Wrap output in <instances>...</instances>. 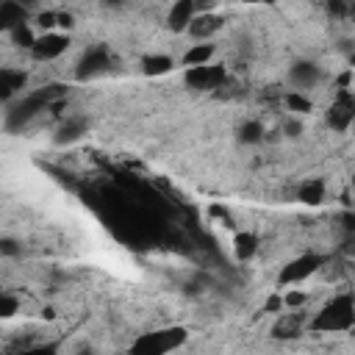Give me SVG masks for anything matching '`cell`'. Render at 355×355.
<instances>
[{
  "label": "cell",
  "mask_w": 355,
  "mask_h": 355,
  "mask_svg": "<svg viewBox=\"0 0 355 355\" xmlns=\"http://www.w3.org/2000/svg\"><path fill=\"white\" fill-rule=\"evenodd\" d=\"M311 330L316 333H347L355 327V297L352 294H333L316 316L308 322Z\"/></svg>",
  "instance_id": "1"
},
{
  "label": "cell",
  "mask_w": 355,
  "mask_h": 355,
  "mask_svg": "<svg viewBox=\"0 0 355 355\" xmlns=\"http://www.w3.org/2000/svg\"><path fill=\"white\" fill-rule=\"evenodd\" d=\"M189 338L186 327H161L153 333H141L130 344V355H169Z\"/></svg>",
  "instance_id": "2"
},
{
  "label": "cell",
  "mask_w": 355,
  "mask_h": 355,
  "mask_svg": "<svg viewBox=\"0 0 355 355\" xmlns=\"http://www.w3.org/2000/svg\"><path fill=\"white\" fill-rule=\"evenodd\" d=\"M324 255H319V252H302V255H297V258H291L288 263H283L280 266V272H277V286H297V283H302V280H308L311 275H316L322 266H324Z\"/></svg>",
  "instance_id": "3"
},
{
  "label": "cell",
  "mask_w": 355,
  "mask_h": 355,
  "mask_svg": "<svg viewBox=\"0 0 355 355\" xmlns=\"http://www.w3.org/2000/svg\"><path fill=\"white\" fill-rule=\"evenodd\" d=\"M324 122H327V128H333L338 133H344L355 125V94L349 89L333 94V103L324 111Z\"/></svg>",
  "instance_id": "4"
},
{
  "label": "cell",
  "mask_w": 355,
  "mask_h": 355,
  "mask_svg": "<svg viewBox=\"0 0 355 355\" xmlns=\"http://www.w3.org/2000/svg\"><path fill=\"white\" fill-rule=\"evenodd\" d=\"M183 80H186V86H191V89L214 92V89H219V86L227 80V72H225L222 64H205V67H191V69H186Z\"/></svg>",
  "instance_id": "5"
},
{
  "label": "cell",
  "mask_w": 355,
  "mask_h": 355,
  "mask_svg": "<svg viewBox=\"0 0 355 355\" xmlns=\"http://www.w3.org/2000/svg\"><path fill=\"white\" fill-rule=\"evenodd\" d=\"M108 69H111V53H108L105 47H89V50L83 53V58L78 61L75 75H78L80 80H92V78H97V75H105Z\"/></svg>",
  "instance_id": "6"
},
{
  "label": "cell",
  "mask_w": 355,
  "mask_h": 355,
  "mask_svg": "<svg viewBox=\"0 0 355 355\" xmlns=\"http://www.w3.org/2000/svg\"><path fill=\"white\" fill-rule=\"evenodd\" d=\"M67 47H69V36H67V33H58V31H53V33H39V39H36L31 55H33L36 61H55L58 55L67 53Z\"/></svg>",
  "instance_id": "7"
},
{
  "label": "cell",
  "mask_w": 355,
  "mask_h": 355,
  "mask_svg": "<svg viewBox=\"0 0 355 355\" xmlns=\"http://www.w3.org/2000/svg\"><path fill=\"white\" fill-rule=\"evenodd\" d=\"M200 17V6L197 3H191V0H178L172 8H169V14H166V25L172 28V31H178V33H189V28H191V22Z\"/></svg>",
  "instance_id": "8"
},
{
  "label": "cell",
  "mask_w": 355,
  "mask_h": 355,
  "mask_svg": "<svg viewBox=\"0 0 355 355\" xmlns=\"http://www.w3.org/2000/svg\"><path fill=\"white\" fill-rule=\"evenodd\" d=\"M288 80H291L294 92H305V89H313L322 80V69L313 61H300L288 69Z\"/></svg>",
  "instance_id": "9"
},
{
  "label": "cell",
  "mask_w": 355,
  "mask_h": 355,
  "mask_svg": "<svg viewBox=\"0 0 355 355\" xmlns=\"http://www.w3.org/2000/svg\"><path fill=\"white\" fill-rule=\"evenodd\" d=\"M25 83H28V75L22 69H14V67L0 69V94H3L6 103H11L17 94H22Z\"/></svg>",
  "instance_id": "10"
},
{
  "label": "cell",
  "mask_w": 355,
  "mask_h": 355,
  "mask_svg": "<svg viewBox=\"0 0 355 355\" xmlns=\"http://www.w3.org/2000/svg\"><path fill=\"white\" fill-rule=\"evenodd\" d=\"M214 55H216L214 42H194V44L183 53V64H186V69H191V67H205V64H214Z\"/></svg>",
  "instance_id": "11"
},
{
  "label": "cell",
  "mask_w": 355,
  "mask_h": 355,
  "mask_svg": "<svg viewBox=\"0 0 355 355\" xmlns=\"http://www.w3.org/2000/svg\"><path fill=\"white\" fill-rule=\"evenodd\" d=\"M258 250H261V241H258L255 233L239 230V233L233 236V255H236V261H252Z\"/></svg>",
  "instance_id": "12"
},
{
  "label": "cell",
  "mask_w": 355,
  "mask_h": 355,
  "mask_svg": "<svg viewBox=\"0 0 355 355\" xmlns=\"http://www.w3.org/2000/svg\"><path fill=\"white\" fill-rule=\"evenodd\" d=\"M324 180L319 178H305L300 186H297V200L305 202V205H319L324 200Z\"/></svg>",
  "instance_id": "13"
},
{
  "label": "cell",
  "mask_w": 355,
  "mask_h": 355,
  "mask_svg": "<svg viewBox=\"0 0 355 355\" xmlns=\"http://www.w3.org/2000/svg\"><path fill=\"white\" fill-rule=\"evenodd\" d=\"M22 22H28V14H25V8L19 3H14V0L0 3V28L3 31H14Z\"/></svg>",
  "instance_id": "14"
},
{
  "label": "cell",
  "mask_w": 355,
  "mask_h": 355,
  "mask_svg": "<svg viewBox=\"0 0 355 355\" xmlns=\"http://www.w3.org/2000/svg\"><path fill=\"white\" fill-rule=\"evenodd\" d=\"M219 28H222V19H219V17H214V14H202V11H200V17L191 22L189 33H191L197 42H208V36H214Z\"/></svg>",
  "instance_id": "15"
},
{
  "label": "cell",
  "mask_w": 355,
  "mask_h": 355,
  "mask_svg": "<svg viewBox=\"0 0 355 355\" xmlns=\"http://www.w3.org/2000/svg\"><path fill=\"white\" fill-rule=\"evenodd\" d=\"M172 67H175V61L169 55H164V53H153V55L141 58V72L144 75H166Z\"/></svg>",
  "instance_id": "16"
},
{
  "label": "cell",
  "mask_w": 355,
  "mask_h": 355,
  "mask_svg": "<svg viewBox=\"0 0 355 355\" xmlns=\"http://www.w3.org/2000/svg\"><path fill=\"white\" fill-rule=\"evenodd\" d=\"M283 105H286L291 114H311V111H313V100H311L305 92H294V89L283 97Z\"/></svg>",
  "instance_id": "17"
},
{
  "label": "cell",
  "mask_w": 355,
  "mask_h": 355,
  "mask_svg": "<svg viewBox=\"0 0 355 355\" xmlns=\"http://www.w3.org/2000/svg\"><path fill=\"white\" fill-rule=\"evenodd\" d=\"M8 36H11V42H14V44H19V47H28V50H33L36 39H39V33L31 28V22H22V25H17L14 31H8Z\"/></svg>",
  "instance_id": "18"
},
{
  "label": "cell",
  "mask_w": 355,
  "mask_h": 355,
  "mask_svg": "<svg viewBox=\"0 0 355 355\" xmlns=\"http://www.w3.org/2000/svg\"><path fill=\"white\" fill-rule=\"evenodd\" d=\"M263 133H266V128L261 125V119H247V122L239 128V139H241L244 144H258V141L263 139Z\"/></svg>",
  "instance_id": "19"
},
{
  "label": "cell",
  "mask_w": 355,
  "mask_h": 355,
  "mask_svg": "<svg viewBox=\"0 0 355 355\" xmlns=\"http://www.w3.org/2000/svg\"><path fill=\"white\" fill-rule=\"evenodd\" d=\"M83 130H86V125H83V119H67L64 125H61V130H58V141L64 144V141H75V139H80L83 136Z\"/></svg>",
  "instance_id": "20"
},
{
  "label": "cell",
  "mask_w": 355,
  "mask_h": 355,
  "mask_svg": "<svg viewBox=\"0 0 355 355\" xmlns=\"http://www.w3.org/2000/svg\"><path fill=\"white\" fill-rule=\"evenodd\" d=\"M297 311H291V319H283L275 324V338H294L300 336V327H297Z\"/></svg>",
  "instance_id": "21"
},
{
  "label": "cell",
  "mask_w": 355,
  "mask_h": 355,
  "mask_svg": "<svg viewBox=\"0 0 355 355\" xmlns=\"http://www.w3.org/2000/svg\"><path fill=\"white\" fill-rule=\"evenodd\" d=\"M17 308H19V300L17 297H11L8 291L0 297V313H3V319H8V316H14L17 313Z\"/></svg>",
  "instance_id": "22"
},
{
  "label": "cell",
  "mask_w": 355,
  "mask_h": 355,
  "mask_svg": "<svg viewBox=\"0 0 355 355\" xmlns=\"http://www.w3.org/2000/svg\"><path fill=\"white\" fill-rule=\"evenodd\" d=\"M19 355H58V347H55V344H42V347H31V349H22Z\"/></svg>",
  "instance_id": "23"
},
{
  "label": "cell",
  "mask_w": 355,
  "mask_h": 355,
  "mask_svg": "<svg viewBox=\"0 0 355 355\" xmlns=\"http://www.w3.org/2000/svg\"><path fill=\"white\" fill-rule=\"evenodd\" d=\"M286 305H283V294H272L266 302H263V311L266 313H277V311H283Z\"/></svg>",
  "instance_id": "24"
},
{
  "label": "cell",
  "mask_w": 355,
  "mask_h": 355,
  "mask_svg": "<svg viewBox=\"0 0 355 355\" xmlns=\"http://www.w3.org/2000/svg\"><path fill=\"white\" fill-rule=\"evenodd\" d=\"M341 227L347 236H355V211H344L341 214Z\"/></svg>",
  "instance_id": "25"
},
{
  "label": "cell",
  "mask_w": 355,
  "mask_h": 355,
  "mask_svg": "<svg viewBox=\"0 0 355 355\" xmlns=\"http://www.w3.org/2000/svg\"><path fill=\"white\" fill-rule=\"evenodd\" d=\"M78 355H94V349L92 347H83V349H78Z\"/></svg>",
  "instance_id": "26"
},
{
  "label": "cell",
  "mask_w": 355,
  "mask_h": 355,
  "mask_svg": "<svg viewBox=\"0 0 355 355\" xmlns=\"http://www.w3.org/2000/svg\"><path fill=\"white\" fill-rule=\"evenodd\" d=\"M349 183H352V189H355V172H352V180H349Z\"/></svg>",
  "instance_id": "27"
},
{
  "label": "cell",
  "mask_w": 355,
  "mask_h": 355,
  "mask_svg": "<svg viewBox=\"0 0 355 355\" xmlns=\"http://www.w3.org/2000/svg\"><path fill=\"white\" fill-rule=\"evenodd\" d=\"M352 128H355V125H352Z\"/></svg>",
  "instance_id": "28"
}]
</instances>
